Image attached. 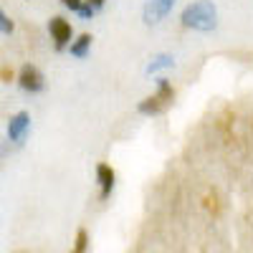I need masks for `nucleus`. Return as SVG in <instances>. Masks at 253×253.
<instances>
[{
	"label": "nucleus",
	"mask_w": 253,
	"mask_h": 253,
	"mask_svg": "<svg viewBox=\"0 0 253 253\" xmlns=\"http://www.w3.org/2000/svg\"><path fill=\"white\" fill-rule=\"evenodd\" d=\"M180 23H182V28L200 31V33L215 31V26H218L215 3L213 0H195V3L185 5L182 13H180Z\"/></svg>",
	"instance_id": "nucleus-1"
},
{
	"label": "nucleus",
	"mask_w": 253,
	"mask_h": 253,
	"mask_svg": "<svg viewBox=\"0 0 253 253\" xmlns=\"http://www.w3.org/2000/svg\"><path fill=\"white\" fill-rule=\"evenodd\" d=\"M172 99H175L172 84L162 76V79H157V91H155L152 96L142 99V101L137 104V112L144 114V117H155V114H160V112H165L167 107H170Z\"/></svg>",
	"instance_id": "nucleus-2"
},
{
	"label": "nucleus",
	"mask_w": 253,
	"mask_h": 253,
	"mask_svg": "<svg viewBox=\"0 0 253 253\" xmlns=\"http://www.w3.org/2000/svg\"><path fill=\"white\" fill-rule=\"evenodd\" d=\"M177 0H144V8H142V18L147 26H157L162 20L172 13Z\"/></svg>",
	"instance_id": "nucleus-3"
},
{
	"label": "nucleus",
	"mask_w": 253,
	"mask_h": 253,
	"mask_svg": "<svg viewBox=\"0 0 253 253\" xmlns=\"http://www.w3.org/2000/svg\"><path fill=\"white\" fill-rule=\"evenodd\" d=\"M18 86L28 94H38V91L46 89V79L33 63H26V66H20V71H18Z\"/></svg>",
	"instance_id": "nucleus-4"
},
{
	"label": "nucleus",
	"mask_w": 253,
	"mask_h": 253,
	"mask_svg": "<svg viewBox=\"0 0 253 253\" xmlns=\"http://www.w3.org/2000/svg\"><path fill=\"white\" fill-rule=\"evenodd\" d=\"M31 132V114L28 112H15L8 122V142H13L15 147H20L26 142Z\"/></svg>",
	"instance_id": "nucleus-5"
},
{
	"label": "nucleus",
	"mask_w": 253,
	"mask_h": 253,
	"mask_svg": "<svg viewBox=\"0 0 253 253\" xmlns=\"http://www.w3.org/2000/svg\"><path fill=\"white\" fill-rule=\"evenodd\" d=\"M48 33H51V38H53V43H56L58 51L66 48V46L71 43V38H74L71 23H69L66 18H61V15H56V18L48 20Z\"/></svg>",
	"instance_id": "nucleus-6"
},
{
	"label": "nucleus",
	"mask_w": 253,
	"mask_h": 253,
	"mask_svg": "<svg viewBox=\"0 0 253 253\" xmlns=\"http://www.w3.org/2000/svg\"><path fill=\"white\" fill-rule=\"evenodd\" d=\"M96 182H99V198L107 200L112 195V190H114V182H117V175L112 170V165H107V162L96 165Z\"/></svg>",
	"instance_id": "nucleus-7"
},
{
	"label": "nucleus",
	"mask_w": 253,
	"mask_h": 253,
	"mask_svg": "<svg viewBox=\"0 0 253 253\" xmlns=\"http://www.w3.org/2000/svg\"><path fill=\"white\" fill-rule=\"evenodd\" d=\"M175 66V58L170 53H157L150 63H147V74H160V71H167Z\"/></svg>",
	"instance_id": "nucleus-8"
},
{
	"label": "nucleus",
	"mask_w": 253,
	"mask_h": 253,
	"mask_svg": "<svg viewBox=\"0 0 253 253\" xmlns=\"http://www.w3.org/2000/svg\"><path fill=\"white\" fill-rule=\"evenodd\" d=\"M89 48H91V36L89 33H81L76 41H71V43H69V53L76 56V58H84V56L89 53Z\"/></svg>",
	"instance_id": "nucleus-9"
},
{
	"label": "nucleus",
	"mask_w": 253,
	"mask_h": 253,
	"mask_svg": "<svg viewBox=\"0 0 253 253\" xmlns=\"http://www.w3.org/2000/svg\"><path fill=\"white\" fill-rule=\"evenodd\" d=\"M74 251L76 253H84V251H89V233L84 228L76 230V243H74Z\"/></svg>",
	"instance_id": "nucleus-10"
},
{
	"label": "nucleus",
	"mask_w": 253,
	"mask_h": 253,
	"mask_svg": "<svg viewBox=\"0 0 253 253\" xmlns=\"http://www.w3.org/2000/svg\"><path fill=\"white\" fill-rule=\"evenodd\" d=\"M15 31V23H13V20L3 13V10H0V33H3V36H10Z\"/></svg>",
	"instance_id": "nucleus-11"
},
{
	"label": "nucleus",
	"mask_w": 253,
	"mask_h": 253,
	"mask_svg": "<svg viewBox=\"0 0 253 253\" xmlns=\"http://www.w3.org/2000/svg\"><path fill=\"white\" fill-rule=\"evenodd\" d=\"M94 13H96V8L89 3V0H84L81 8H79V18H84V20H91V18H94Z\"/></svg>",
	"instance_id": "nucleus-12"
},
{
	"label": "nucleus",
	"mask_w": 253,
	"mask_h": 253,
	"mask_svg": "<svg viewBox=\"0 0 253 253\" xmlns=\"http://www.w3.org/2000/svg\"><path fill=\"white\" fill-rule=\"evenodd\" d=\"M81 3H84V0H61V5H63V8H69L71 13H79Z\"/></svg>",
	"instance_id": "nucleus-13"
},
{
	"label": "nucleus",
	"mask_w": 253,
	"mask_h": 253,
	"mask_svg": "<svg viewBox=\"0 0 253 253\" xmlns=\"http://www.w3.org/2000/svg\"><path fill=\"white\" fill-rule=\"evenodd\" d=\"M13 79H15L13 69H8V66H3V69H0V81H3V84H10Z\"/></svg>",
	"instance_id": "nucleus-14"
},
{
	"label": "nucleus",
	"mask_w": 253,
	"mask_h": 253,
	"mask_svg": "<svg viewBox=\"0 0 253 253\" xmlns=\"http://www.w3.org/2000/svg\"><path fill=\"white\" fill-rule=\"evenodd\" d=\"M89 3H91V5H94V8H96V10H99V8H101V5H104V3H107V0H89Z\"/></svg>",
	"instance_id": "nucleus-15"
}]
</instances>
